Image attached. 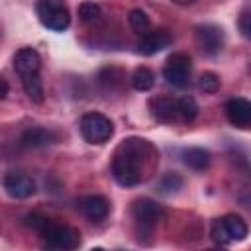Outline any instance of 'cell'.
<instances>
[{
	"label": "cell",
	"mask_w": 251,
	"mask_h": 251,
	"mask_svg": "<svg viewBox=\"0 0 251 251\" xmlns=\"http://www.w3.org/2000/svg\"><path fill=\"white\" fill-rule=\"evenodd\" d=\"M149 157H155L149 141L139 137L124 139V143L118 147L112 161V175L118 180V184L122 186L139 184L143 180V169Z\"/></svg>",
	"instance_id": "6da1fadb"
},
{
	"label": "cell",
	"mask_w": 251,
	"mask_h": 251,
	"mask_svg": "<svg viewBox=\"0 0 251 251\" xmlns=\"http://www.w3.org/2000/svg\"><path fill=\"white\" fill-rule=\"evenodd\" d=\"M41 239L51 249H76L80 245V233L78 229L67 226V224H55L51 220L45 222V226L39 229Z\"/></svg>",
	"instance_id": "7a4b0ae2"
},
{
	"label": "cell",
	"mask_w": 251,
	"mask_h": 251,
	"mask_svg": "<svg viewBox=\"0 0 251 251\" xmlns=\"http://www.w3.org/2000/svg\"><path fill=\"white\" fill-rule=\"evenodd\" d=\"M35 14L39 22L51 31H65L71 24V14L63 0H37Z\"/></svg>",
	"instance_id": "3957f363"
},
{
	"label": "cell",
	"mask_w": 251,
	"mask_h": 251,
	"mask_svg": "<svg viewBox=\"0 0 251 251\" xmlns=\"http://www.w3.org/2000/svg\"><path fill=\"white\" fill-rule=\"evenodd\" d=\"M210 235H212L214 243H218V245H227L231 241H243L247 237V224L243 222V218H239L235 214H227V216L212 222Z\"/></svg>",
	"instance_id": "277c9868"
},
{
	"label": "cell",
	"mask_w": 251,
	"mask_h": 251,
	"mask_svg": "<svg viewBox=\"0 0 251 251\" xmlns=\"http://www.w3.org/2000/svg\"><path fill=\"white\" fill-rule=\"evenodd\" d=\"M80 133L84 141L92 145H100L114 135V124L108 116L100 112H88L80 118Z\"/></svg>",
	"instance_id": "5b68a950"
},
{
	"label": "cell",
	"mask_w": 251,
	"mask_h": 251,
	"mask_svg": "<svg viewBox=\"0 0 251 251\" xmlns=\"http://www.w3.org/2000/svg\"><path fill=\"white\" fill-rule=\"evenodd\" d=\"M190 71H192V61L186 53H173L163 67V75L167 82L175 88H186L190 84Z\"/></svg>",
	"instance_id": "8992f818"
},
{
	"label": "cell",
	"mask_w": 251,
	"mask_h": 251,
	"mask_svg": "<svg viewBox=\"0 0 251 251\" xmlns=\"http://www.w3.org/2000/svg\"><path fill=\"white\" fill-rule=\"evenodd\" d=\"M131 212H133V218H135L139 229H141L145 235H149V233L155 229V226H157V224L163 220V216H165L163 206L157 204V202H153V200H149V198H139V200H135Z\"/></svg>",
	"instance_id": "52a82bcc"
},
{
	"label": "cell",
	"mask_w": 251,
	"mask_h": 251,
	"mask_svg": "<svg viewBox=\"0 0 251 251\" xmlns=\"http://www.w3.org/2000/svg\"><path fill=\"white\" fill-rule=\"evenodd\" d=\"M196 43L206 55H218L224 47V31L214 24H202L196 27Z\"/></svg>",
	"instance_id": "ba28073f"
},
{
	"label": "cell",
	"mask_w": 251,
	"mask_h": 251,
	"mask_svg": "<svg viewBox=\"0 0 251 251\" xmlns=\"http://www.w3.org/2000/svg\"><path fill=\"white\" fill-rule=\"evenodd\" d=\"M226 116L231 126L239 129H247L251 126V102L243 96L229 98L226 102Z\"/></svg>",
	"instance_id": "9c48e42d"
},
{
	"label": "cell",
	"mask_w": 251,
	"mask_h": 251,
	"mask_svg": "<svg viewBox=\"0 0 251 251\" xmlns=\"http://www.w3.org/2000/svg\"><path fill=\"white\" fill-rule=\"evenodd\" d=\"M4 190L8 192V196L12 198H29L35 192V182L29 175L24 173H8L4 176Z\"/></svg>",
	"instance_id": "30bf717a"
},
{
	"label": "cell",
	"mask_w": 251,
	"mask_h": 251,
	"mask_svg": "<svg viewBox=\"0 0 251 251\" xmlns=\"http://www.w3.org/2000/svg\"><path fill=\"white\" fill-rule=\"evenodd\" d=\"M78 210L86 220L102 222L110 212V202H108V198H104L100 194H88L78 200Z\"/></svg>",
	"instance_id": "8fae6325"
},
{
	"label": "cell",
	"mask_w": 251,
	"mask_h": 251,
	"mask_svg": "<svg viewBox=\"0 0 251 251\" xmlns=\"http://www.w3.org/2000/svg\"><path fill=\"white\" fill-rule=\"evenodd\" d=\"M173 43V37L169 31L165 29H153V31H145L141 41L137 43V51L143 55H153L163 51L165 47H169Z\"/></svg>",
	"instance_id": "7c38bea8"
},
{
	"label": "cell",
	"mask_w": 251,
	"mask_h": 251,
	"mask_svg": "<svg viewBox=\"0 0 251 251\" xmlns=\"http://www.w3.org/2000/svg\"><path fill=\"white\" fill-rule=\"evenodd\" d=\"M14 69H16V73L20 76L39 73V69H41L39 53L35 49H31V47H24V49L16 51V55H14Z\"/></svg>",
	"instance_id": "4fadbf2b"
},
{
	"label": "cell",
	"mask_w": 251,
	"mask_h": 251,
	"mask_svg": "<svg viewBox=\"0 0 251 251\" xmlns=\"http://www.w3.org/2000/svg\"><path fill=\"white\" fill-rule=\"evenodd\" d=\"M149 110L157 122H176V98L153 96L149 100Z\"/></svg>",
	"instance_id": "5bb4252c"
},
{
	"label": "cell",
	"mask_w": 251,
	"mask_h": 251,
	"mask_svg": "<svg viewBox=\"0 0 251 251\" xmlns=\"http://www.w3.org/2000/svg\"><path fill=\"white\" fill-rule=\"evenodd\" d=\"M55 139L57 137H55V133L51 129H45V127H29L22 135V145L35 149V147H45V145L53 143Z\"/></svg>",
	"instance_id": "9a60e30c"
},
{
	"label": "cell",
	"mask_w": 251,
	"mask_h": 251,
	"mask_svg": "<svg viewBox=\"0 0 251 251\" xmlns=\"http://www.w3.org/2000/svg\"><path fill=\"white\" fill-rule=\"evenodd\" d=\"M210 151L204 147H188L182 151V163L192 171H204L210 167Z\"/></svg>",
	"instance_id": "2e32d148"
},
{
	"label": "cell",
	"mask_w": 251,
	"mask_h": 251,
	"mask_svg": "<svg viewBox=\"0 0 251 251\" xmlns=\"http://www.w3.org/2000/svg\"><path fill=\"white\" fill-rule=\"evenodd\" d=\"M22 86L27 94V98L35 104H41L43 98H45V90H43V84H41V78H39V73L35 75H24L22 76Z\"/></svg>",
	"instance_id": "e0dca14e"
},
{
	"label": "cell",
	"mask_w": 251,
	"mask_h": 251,
	"mask_svg": "<svg viewBox=\"0 0 251 251\" xmlns=\"http://www.w3.org/2000/svg\"><path fill=\"white\" fill-rule=\"evenodd\" d=\"M198 116V104L192 96H182L176 98V122L190 124Z\"/></svg>",
	"instance_id": "ac0fdd59"
},
{
	"label": "cell",
	"mask_w": 251,
	"mask_h": 251,
	"mask_svg": "<svg viewBox=\"0 0 251 251\" xmlns=\"http://www.w3.org/2000/svg\"><path fill=\"white\" fill-rule=\"evenodd\" d=\"M153 84H155V75H153L151 69H147V67H137V69L133 71V75H131V86H133L135 90L145 92V90H151Z\"/></svg>",
	"instance_id": "d6986e66"
},
{
	"label": "cell",
	"mask_w": 251,
	"mask_h": 251,
	"mask_svg": "<svg viewBox=\"0 0 251 251\" xmlns=\"http://www.w3.org/2000/svg\"><path fill=\"white\" fill-rule=\"evenodd\" d=\"M127 22H129L131 29H135L137 33H145V31L149 29V25H151V22H149V16H147L143 10H137V8L129 12V16H127Z\"/></svg>",
	"instance_id": "ffe728a7"
},
{
	"label": "cell",
	"mask_w": 251,
	"mask_h": 251,
	"mask_svg": "<svg viewBox=\"0 0 251 251\" xmlns=\"http://www.w3.org/2000/svg\"><path fill=\"white\" fill-rule=\"evenodd\" d=\"M78 16H80V20H82L84 24H94V22L100 20L102 10H100V6L94 4V2H82V4L78 6Z\"/></svg>",
	"instance_id": "44dd1931"
},
{
	"label": "cell",
	"mask_w": 251,
	"mask_h": 251,
	"mask_svg": "<svg viewBox=\"0 0 251 251\" xmlns=\"http://www.w3.org/2000/svg\"><path fill=\"white\" fill-rule=\"evenodd\" d=\"M220 86H222L220 76H218L216 73H212V71L202 73V75H200V78H198V88H200V90H204V92H208V94L218 92V90H220Z\"/></svg>",
	"instance_id": "7402d4cb"
},
{
	"label": "cell",
	"mask_w": 251,
	"mask_h": 251,
	"mask_svg": "<svg viewBox=\"0 0 251 251\" xmlns=\"http://www.w3.org/2000/svg\"><path fill=\"white\" fill-rule=\"evenodd\" d=\"M182 186V176L176 175V173H167L159 182H157V188L163 192V194H171L175 190H178Z\"/></svg>",
	"instance_id": "603a6c76"
},
{
	"label": "cell",
	"mask_w": 251,
	"mask_h": 251,
	"mask_svg": "<svg viewBox=\"0 0 251 251\" xmlns=\"http://www.w3.org/2000/svg\"><path fill=\"white\" fill-rule=\"evenodd\" d=\"M249 12H243L241 16H239V29H241V33L245 35V37H249L251 35V25H249Z\"/></svg>",
	"instance_id": "cb8c5ba5"
},
{
	"label": "cell",
	"mask_w": 251,
	"mask_h": 251,
	"mask_svg": "<svg viewBox=\"0 0 251 251\" xmlns=\"http://www.w3.org/2000/svg\"><path fill=\"white\" fill-rule=\"evenodd\" d=\"M8 96V82L4 76H0V100H4Z\"/></svg>",
	"instance_id": "d4e9b609"
},
{
	"label": "cell",
	"mask_w": 251,
	"mask_h": 251,
	"mask_svg": "<svg viewBox=\"0 0 251 251\" xmlns=\"http://www.w3.org/2000/svg\"><path fill=\"white\" fill-rule=\"evenodd\" d=\"M175 4H178V6H188V4H192L194 0H173Z\"/></svg>",
	"instance_id": "484cf974"
}]
</instances>
